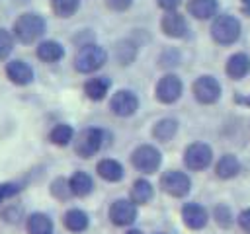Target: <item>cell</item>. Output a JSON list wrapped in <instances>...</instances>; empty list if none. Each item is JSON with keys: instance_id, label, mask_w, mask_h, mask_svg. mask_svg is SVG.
<instances>
[{"instance_id": "1", "label": "cell", "mask_w": 250, "mask_h": 234, "mask_svg": "<svg viewBox=\"0 0 250 234\" xmlns=\"http://www.w3.org/2000/svg\"><path fill=\"white\" fill-rule=\"evenodd\" d=\"M45 33V20L39 14H21L14 21V37L20 43H33Z\"/></svg>"}, {"instance_id": "2", "label": "cell", "mask_w": 250, "mask_h": 234, "mask_svg": "<svg viewBox=\"0 0 250 234\" xmlns=\"http://www.w3.org/2000/svg\"><path fill=\"white\" fill-rule=\"evenodd\" d=\"M107 55L105 51L100 47V45H82L78 49V53L74 55V68L82 74H90V72H96L98 68L104 66Z\"/></svg>"}, {"instance_id": "3", "label": "cell", "mask_w": 250, "mask_h": 234, "mask_svg": "<svg viewBox=\"0 0 250 234\" xmlns=\"http://www.w3.org/2000/svg\"><path fill=\"white\" fill-rule=\"evenodd\" d=\"M211 35L221 45H230L240 37V21L234 16H219L211 25Z\"/></svg>"}, {"instance_id": "4", "label": "cell", "mask_w": 250, "mask_h": 234, "mask_svg": "<svg viewBox=\"0 0 250 234\" xmlns=\"http://www.w3.org/2000/svg\"><path fill=\"white\" fill-rule=\"evenodd\" d=\"M131 162H133V166L139 172H143V174H154L160 168L162 156H160V152L154 146L143 144V146L135 148V152L131 154Z\"/></svg>"}, {"instance_id": "5", "label": "cell", "mask_w": 250, "mask_h": 234, "mask_svg": "<svg viewBox=\"0 0 250 234\" xmlns=\"http://www.w3.org/2000/svg\"><path fill=\"white\" fill-rule=\"evenodd\" d=\"M102 142H104V133L96 127H90L78 135V138L74 142V150L80 158H90L102 148Z\"/></svg>"}, {"instance_id": "6", "label": "cell", "mask_w": 250, "mask_h": 234, "mask_svg": "<svg viewBox=\"0 0 250 234\" xmlns=\"http://www.w3.org/2000/svg\"><path fill=\"white\" fill-rule=\"evenodd\" d=\"M211 158H213V152L211 148L205 144V142H193L186 148L184 152V162L189 170H205L209 164H211Z\"/></svg>"}, {"instance_id": "7", "label": "cell", "mask_w": 250, "mask_h": 234, "mask_svg": "<svg viewBox=\"0 0 250 234\" xmlns=\"http://www.w3.org/2000/svg\"><path fill=\"white\" fill-rule=\"evenodd\" d=\"M160 187L172 195V197H184L188 195L189 187H191V181L189 177L184 174V172H178V170H170L166 174H162L160 177Z\"/></svg>"}, {"instance_id": "8", "label": "cell", "mask_w": 250, "mask_h": 234, "mask_svg": "<svg viewBox=\"0 0 250 234\" xmlns=\"http://www.w3.org/2000/svg\"><path fill=\"white\" fill-rule=\"evenodd\" d=\"M193 96L199 103H215L221 96V84L213 76H199L193 82Z\"/></svg>"}, {"instance_id": "9", "label": "cell", "mask_w": 250, "mask_h": 234, "mask_svg": "<svg viewBox=\"0 0 250 234\" xmlns=\"http://www.w3.org/2000/svg\"><path fill=\"white\" fill-rule=\"evenodd\" d=\"M109 218L117 226L133 224L137 218V205L133 201H127V199H117L109 207Z\"/></svg>"}, {"instance_id": "10", "label": "cell", "mask_w": 250, "mask_h": 234, "mask_svg": "<svg viewBox=\"0 0 250 234\" xmlns=\"http://www.w3.org/2000/svg\"><path fill=\"white\" fill-rule=\"evenodd\" d=\"M182 96V80L176 74H166L156 84V98L162 103H174Z\"/></svg>"}, {"instance_id": "11", "label": "cell", "mask_w": 250, "mask_h": 234, "mask_svg": "<svg viewBox=\"0 0 250 234\" xmlns=\"http://www.w3.org/2000/svg\"><path fill=\"white\" fill-rule=\"evenodd\" d=\"M109 107H111V111H113L115 115H119V117H129V115H133V113L137 111L139 99H137V96H135L131 90H119V92L113 94V98H111V101H109Z\"/></svg>"}, {"instance_id": "12", "label": "cell", "mask_w": 250, "mask_h": 234, "mask_svg": "<svg viewBox=\"0 0 250 234\" xmlns=\"http://www.w3.org/2000/svg\"><path fill=\"white\" fill-rule=\"evenodd\" d=\"M182 218H184V222H186L188 228L199 230V228H203L207 224V218L209 216H207V211L201 205H197V203H186L184 209H182Z\"/></svg>"}, {"instance_id": "13", "label": "cell", "mask_w": 250, "mask_h": 234, "mask_svg": "<svg viewBox=\"0 0 250 234\" xmlns=\"http://www.w3.org/2000/svg\"><path fill=\"white\" fill-rule=\"evenodd\" d=\"M160 25H162V31L168 37H184L186 31H188V23H186L184 16L178 14V12H166Z\"/></svg>"}, {"instance_id": "14", "label": "cell", "mask_w": 250, "mask_h": 234, "mask_svg": "<svg viewBox=\"0 0 250 234\" xmlns=\"http://www.w3.org/2000/svg\"><path fill=\"white\" fill-rule=\"evenodd\" d=\"M6 74H8V78H10L14 84H18V86H25V84H29V82L33 80V70H31V66H29L27 62H23V60H10V62L6 64Z\"/></svg>"}, {"instance_id": "15", "label": "cell", "mask_w": 250, "mask_h": 234, "mask_svg": "<svg viewBox=\"0 0 250 234\" xmlns=\"http://www.w3.org/2000/svg\"><path fill=\"white\" fill-rule=\"evenodd\" d=\"M225 70H227L229 78H232V80L244 78V76L250 72V57L244 55V53H234V55L227 60Z\"/></svg>"}, {"instance_id": "16", "label": "cell", "mask_w": 250, "mask_h": 234, "mask_svg": "<svg viewBox=\"0 0 250 234\" xmlns=\"http://www.w3.org/2000/svg\"><path fill=\"white\" fill-rule=\"evenodd\" d=\"M96 172L100 174V177H104L105 181H119L123 177V166L117 160L111 158H104L98 162Z\"/></svg>"}, {"instance_id": "17", "label": "cell", "mask_w": 250, "mask_h": 234, "mask_svg": "<svg viewBox=\"0 0 250 234\" xmlns=\"http://www.w3.org/2000/svg\"><path fill=\"white\" fill-rule=\"evenodd\" d=\"M25 228H27V234H53V222L43 213L29 214L27 222H25Z\"/></svg>"}, {"instance_id": "18", "label": "cell", "mask_w": 250, "mask_h": 234, "mask_svg": "<svg viewBox=\"0 0 250 234\" xmlns=\"http://www.w3.org/2000/svg\"><path fill=\"white\" fill-rule=\"evenodd\" d=\"M107 90H109V78H105V76L90 78V80L84 84V94H86L90 99H94V101L104 99L105 94H107Z\"/></svg>"}, {"instance_id": "19", "label": "cell", "mask_w": 250, "mask_h": 234, "mask_svg": "<svg viewBox=\"0 0 250 234\" xmlns=\"http://www.w3.org/2000/svg\"><path fill=\"white\" fill-rule=\"evenodd\" d=\"M215 172H217V176L221 179H230V177H234L240 172V162H238L236 156L225 154V156L219 158V162L215 166Z\"/></svg>"}, {"instance_id": "20", "label": "cell", "mask_w": 250, "mask_h": 234, "mask_svg": "<svg viewBox=\"0 0 250 234\" xmlns=\"http://www.w3.org/2000/svg\"><path fill=\"white\" fill-rule=\"evenodd\" d=\"M188 12L197 20H209L217 12V2L215 0H189Z\"/></svg>"}, {"instance_id": "21", "label": "cell", "mask_w": 250, "mask_h": 234, "mask_svg": "<svg viewBox=\"0 0 250 234\" xmlns=\"http://www.w3.org/2000/svg\"><path fill=\"white\" fill-rule=\"evenodd\" d=\"M68 181H70L72 195H76V197H86L94 189V181L86 172H74Z\"/></svg>"}, {"instance_id": "22", "label": "cell", "mask_w": 250, "mask_h": 234, "mask_svg": "<svg viewBox=\"0 0 250 234\" xmlns=\"http://www.w3.org/2000/svg\"><path fill=\"white\" fill-rule=\"evenodd\" d=\"M62 222H64L66 230H70V232H84L88 228V214L80 209H70V211H66Z\"/></svg>"}, {"instance_id": "23", "label": "cell", "mask_w": 250, "mask_h": 234, "mask_svg": "<svg viewBox=\"0 0 250 234\" xmlns=\"http://www.w3.org/2000/svg\"><path fill=\"white\" fill-rule=\"evenodd\" d=\"M64 49L57 43V41H43L37 47V57L45 62H57L59 58H62Z\"/></svg>"}, {"instance_id": "24", "label": "cell", "mask_w": 250, "mask_h": 234, "mask_svg": "<svg viewBox=\"0 0 250 234\" xmlns=\"http://www.w3.org/2000/svg\"><path fill=\"white\" fill-rule=\"evenodd\" d=\"M178 131V121L176 119H160L154 129H152V136L160 142H168Z\"/></svg>"}, {"instance_id": "25", "label": "cell", "mask_w": 250, "mask_h": 234, "mask_svg": "<svg viewBox=\"0 0 250 234\" xmlns=\"http://www.w3.org/2000/svg\"><path fill=\"white\" fill-rule=\"evenodd\" d=\"M152 197V185L146 179H137L131 187V201L135 205H145Z\"/></svg>"}, {"instance_id": "26", "label": "cell", "mask_w": 250, "mask_h": 234, "mask_svg": "<svg viewBox=\"0 0 250 234\" xmlns=\"http://www.w3.org/2000/svg\"><path fill=\"white\" fill-rule=\"evenodd\" d=\"M72 136H74L72 127H70V125H64V123L55 125L53 131H51V135H49L51 142L57 144V146H66V144L72 140Z\"/></svg>"}, {"instance_id": "27", "label": "cell", "mask_w": 250, "mask_h": 234, "mask_svg": "<svg viewBox=\"0 0 250 234\" xmlns=\"http://www.w3.org/2000/svg\"><path fill=\"white\" fill-rule=\"evenodd\" d=\"M51 8L61 18H70L78 10V0H51Z\"/></svg>"}, {"instance_id": "28", "label": "cell", "mask_w": 250, "mask_h": 234, "mask_svg": "<svg viewBox=\"0 0 250 234\" xmlns=\"http://www.w3.org/2000/svg\"><path fill=\"white\" fill-rule=\"evenodd\" d=\"M115 53H117V60H119L121 64H129V62L135 58V55H137V47H135L133 43H129V41H121V43L117 45Z\"/></svg>"}, {"instance_id": "29", "label": "cell", "mask_w": 250, "mask_h": 234, "mask_svg": "<svg viewBox=\"0 0 250 234\" xmlns=\"http://www.w3.org/2000/svg\"><path fill=\"white\" fill-rule=\"evenodd\" d=\"M51 193H53L57 199H68V197L72 195L70 181L64 179V177H57V179L51 183Z\"/></svg>"}, {"instance_id": "30", "label": "cell", "mask_w": 250, "mask_h": 234, "mask_svg": "<svg viewBox=\"0 0 250 234\" xmlns=\"http://www.w3.org/2000/svg\"><path fill=\"white\" fill-rule=\"evenodd\" d=\"M213 216H215V222L223 228H229L232 224V216H230V209L227 205H217L215 211H213Z\"/></svg>"}, {"instance_id": "31", "label": "cell", "mask_w": 250, "mask_h": 234, "mask_svg": "<svg viewBox=\"0 0 250 234\" xmlns=\"http://www.w3.org/2000/svg\"><path fill=\"white\" fill-rule=\"evenodd\" d=\"M12 47H14V37H12V33L0 27V60L6 58V57L12 53Z\"/></svg>"}, {"instance_id": "32", "label": "cell", "mask_w": 250, "mask_h": 234, "mask_svg": "<svg viewBox=\"0 0 250 234\" xmlns=\"http://www.w3.org/2000/svg\"><path fill=\"white\" fill-rule=\"evenodd\" d=\"M18 191H20V187L16 183H0V203L14 197Z\"/></svg>"}, {"instance_id": "33", "label": "cell", "mask_w": 250, "mask_h": 234, "mask_svg": "<svg viewBox=\"0 0 250 234\" xmlns=\"http://www.w3.org/2000/svg\"><path fill=\"white\" fill-rule=\"evenodd\" d=\"M131 2L133 0H107V6L111 10H115V12H123V10H127L131 6Z\"/></svg>"}, {"instance_id": "34", "label": "cell", "mask_w": 250, "mask_h": 234, "mask_svg": "<svg viewBox=\"0 0 250 234\" xmlns=\"http://www.w3.org/2000/svg\"><path fill=\"white\" fill-rule=\"evenodd\" d=\"M238 224L244 232H250V209H246L238 214Z\"/></svg>"}, {"instance_id": "35", "label": "cell", "mask_w": 250, "mask_h": 234, "mask_svg": "<svg viewBox=\"0 0 250 234\" xmlns=\"http://www.w3.org/2000/svg\"><path fill=\"white\" fill-rule=\"evenodd\" d=\"M158 6L166 12H176L180 6V0H158Z\"/></svg>"}, {"instance_id": "36", "label": "cell", "mask_w": 250, "mask_h": 234, "mask_svg": "<svg viewBox=\"0 0 250 234\" xmlns=\"http://www.w3.org/2000/svg\"><path fill=\"white\" fill-rule=\"evenodd\" d=\"M242 10L246 16H250V0H242Z\"/></svg>"}, {"instance_id": "37", "label": "cell", "mask_w": 250, "mask_h": 234, "mask_svg": "<svg viewBox=\"0 0 250 234\" xmlns=\"http://www.w3.org/2000/svg\"><path fill=\"white\" fill-rule=\"evenodd\" d=\"M236 101H238V103H246V105H250V96H248V98H242V96H236Z\"/></svg>"}, {"instance_id": "38", "label": "cell", "mask_w": 250, "mask_h": 234, "mask_svg": "<svg viewBox=\"0 0 250 234\" xmlns=\"http://www.w3.org/2000/svg\"><path fill=\"white\" fill-rule=\"evenodd\" d=\"M125 234H143V232H141V230H137V228H133V230H127Z\"/></svg>"}, {"instance_id": "39", "label": "cell", "mask_w": 250, "mask_h": 234, "mask_svg": "<svg viewBox=\"0 0 250 234\" xmlns=\"http://www.w3.org/2000/svg\"><path fill=\"white\" fill-rule=\"evenodd\" d=\"M156 234H164V232H156Z\"/></svg>"}]
</instances>
